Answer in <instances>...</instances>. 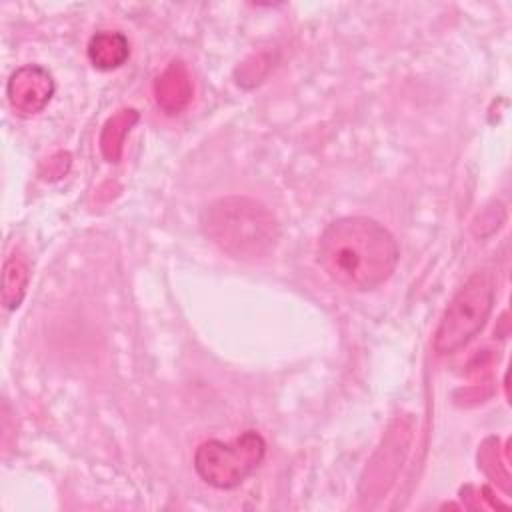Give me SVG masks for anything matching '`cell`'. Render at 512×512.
I'll return each instance as SVG.
<instances>
[{"label": "cell", "mask_w": 512, "mask_h": 512, "mask_svg": "<svg viewBox=\"0 0 512 512\" xmlns=\"http://www.w3.org/2000/svg\"><path fill=\"white\" fill-rule=\"evenodd\" d=\"M398 256L394 236L366 216L338 218L318 240V264L334 282L352 290H372L386 282Z\"/></svg>", "instance_id": "obj_1"}, {"label": "cell", "mask_w": 512, "mask_h": 512, "mask_svg": "<svg viewBox=\"0 0 512 512\" xmlns=\"http://www.w3.org/2000/svg\"><path fill=\"white\" fill-rule=\"evenodd\" d=\"M204 234L222 252L254 260L274 250L280 228L266 206L244 196H226L208 204L200 218Z\"/></svg>", "instance_id": "obj_2"}, {"label": "cell", "mask_w": 512, "mask_h": 512, "mask_svg": "<svg viewBox=\"0 0 512 512\" xmlns=\"http://www.w3.org/2000/svg\"><path fill=\"white\" fill-rule=\"evenodd\" d=\"M496 280L490 270L474 272L454 294L434 334L438 354H452L466 346L486 324L494 304Z\"/></svg>", "instance_id": "obj_3"}, {"label": "cell", "mask_w": 512, "mask_h": 512, "mask_svg": "<svg viewBox=\"0 0 512 512\" xmlns=\"http://www.w3.org/2000/svg\"><path fill=\"white\" fill-rule=\"evenodd\" d=\"M264 454V438L256 430H246L232 442H202L194 454V468L206 484L228 490L242 484L260 466Z\"/></svg>", "instance_id": "obj_4"}, {"label": "cell", "mask_w": 512, "mask_h": 512, "mask_svg": "<svg viewBox=\"0 0 512 512\" xmlns=\"http://www.w3.org/2000/svg\"><path fill=\"white\" fill-rule=\"evenodd\" d=\"M6 96L16 112L24 116L38 114L54 96V78L38 64L20 66L8 78Z\"/></svg>", "instance_id": "obj_5"}, {"label": "cell", "mask_w": 512, "mask_h": 512, "mask_svg": "<svg viewBox=\"0 0 512 512\" xmlns=\"http://www.w3.org/2000/svg\"><path fill=\"white\" fill-rule=\"evenodd\" d=\"M192 78L184 62H172L154 82V96L162 110L176 114L192 100Z\"/></svg>", "instance_id": "obj_6"}, {"label": "cell", "mask_w": 512, "mask_h": 512, "mask_svg": "<svg viewBox=\"0 0 512 512\" xmlns=\"http://www.w3.org/2000/svg\"><path fill=\"white\" fill-rule=\"evenodd\" d=\"M130 56L128 38L122 32L102 30L88 42V58L100 70H112L122 66Z\"/></svg>", "instance_id": "obj_7"}, {"label": "cell", "mask_w": 512, "mask_h": 512, "mask_svg": "<svg viewBox=\"0 0 512 512\" xmlns=\"http://www.w3.org/2000/svg\"><path fill=\"white\" fill-rule=\"evenodd\" d=\"M28 280H30V268L26 264V260L20 254H12L6 258L4 262V270H2V304L6 310H14L20 306L26 288H28Z\"/></svg>", "instance_id": "obj_8"}, {"label": "cell", "mask_w": 512, "mask_h": 512, "mask_svg": "<svg viewBox=\"0 0 512 512\" xmlns=\"http://www.w3.org/2000/svg\"><path fill=\"white\" fill-rule=\"evenodd\" d=\"M138 112L134 108H122L102 128L100 134V148L108 162H118L122 156V144L124 136L130 132V128L136 124Z\"/></svg>", "instance_id": "obj_9"}]
</instances>
